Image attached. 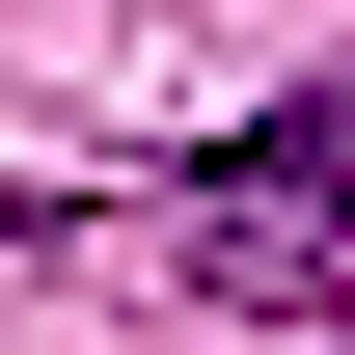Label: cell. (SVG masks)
I'll list each match as a JSON object with an SVG mask.
<instances>
[{
    "label": "cell",
    "mask_w": 355,
    "mask_h": 355,
    "mask_svg": "<svg viewBox=\"0 0 355 355\" xmlns=\"http://www.w3.org/2000/svg\"><path fill=\"white\" fill-rule=\"evenodd\" d=\"M328 246H355V110H246L219 164H191V273H219V301H301Z\"/></svg>",
    "instance_id": "6da1fadb"
}]
</instances>
